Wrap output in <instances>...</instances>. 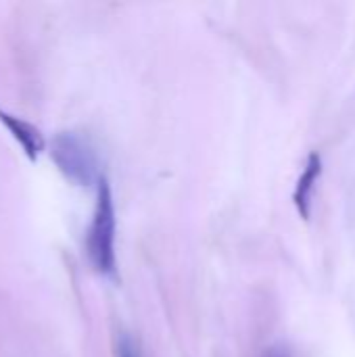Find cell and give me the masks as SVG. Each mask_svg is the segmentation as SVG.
<instances>
[{
	"label": "cell",
	"mask_w": 355,
	"mask_h": 357,
	"mask_svg": "<svg viewBox=\"0 0 355 357\" xmlns=\"http://www.w3.org/2000/svg\"><path fill=\"white\" fill-rule=\"evenodd\" d=\"M88 257L96 272L105 276L115 274V209L107 180L98 182L94 220L88 232Z\"/></svg>",
	"instance_id": "cell-1"
},
{
	"label": "cell",
	"mask_w": 355,
	"mask_h": 357,
	"mask_svg": "<svg viewBox=\"0 0 355 357\" xmlns=\"http://www.w3.org/2000/svg\"><path fill=\"white\" fill-rule=\"evenodd\" d=\"M59 167L73 180L77 182H90L92 180V169H94V159L88 146L73 134H63L56 136L54 140V151H52Z\"/></svg>",
	"instance_id": "cell-2"
},
{
	"label": "cell",
	"mask_w": 355,
	"mask_h": 357,
	"mask_svg": "<svg viewBox=\"0 0 355 357\" xmlns=\"http://www.w3.org/2000/svg\"><path fill=\"white\" fill-rule=\"evenodd\" d=\"M320 174H322V159L318 153H310L308 161L303 165V172L297 180L295 192H293V203H295V207L303 220H310L312 203H314L312 199H314V190H316Z\"/></svg>",
	"instance_id": "cell-3"
},
{
	"label": "cell",
	"mask_w": 355,
	"mask_h": 357,
	"mask_svg": "<svg viewBox=\"0 0 355 357\" xmlns=\"http://www.w3.org/2000/svg\"><path fill=\"white\" fill-rule=\"evenodd\" d=\"M0 121L10 130V134L15 136V140L23 146V151L27 153L29 159H36L44 146V140H42V134L38 132V128H33L31 123L19 119V117H13L4 111H0Z\"/></svg>",
	"instance_id": "cell-4"
},
{
	"label": "cell",
	"mask_w": 355,
	"mask_h": 357,
	"mask_svg": "<svg viewBox=\"0 0 355 357\" xmlns=\"http://www.w3.org/2000/svg\"><path fill=\"white\" fill-rule=\"evenodd\" d=\"M117 357H142V354L128 335H121L117 341Z\"/></svg>",
	"instance_id": "cell-5"
},
{
	"label": "cell",
	"mask_w": 355,
	"mask_h": 357,
	"mask_svg": "<svg viewBox=\"0 0 355 357\" xmlns=\"http://www.w3.org/2000/svg\"><path fill=\"white\" fill-rule=\"evenodd\" d=\"M264 357H293L287 349H282V347H274V349H270L268 354Z\"/></svg>",
	"instance_id": "cell-6"
}]
</instances>
